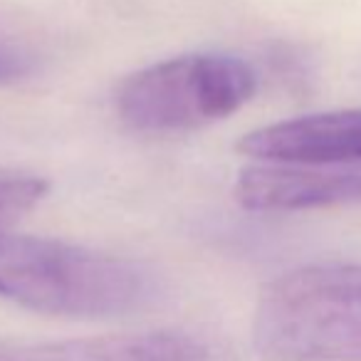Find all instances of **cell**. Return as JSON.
<instances>
[{
  "instance_id": "cell-4",
  "label": "cell",
  "mask_w": 361,
  "mask_h": 361,
  "mask_svg": "<svg viewBox=\"0 0 361 361\" xmlns=\"http://www.w3.org/2000/svg\"><path fill=\"white\" fill-rule=\"evenodd\" d=\"M238 151L262 164H361V109L322 111L247 131Z\"/></svg>"
},
{
  "instance_id": "cell-8",
  "label": "cell",
  "mask_w": 361,
  "mask_h": 361,
  "mask_svg": "<svg viewBox=\"0 0 361 361\" xmlns=\"http://www.w3.org/2000/svg\"><path fill=\"white\" fill-rule=\"evenodd\" d=\"M30 70V62L23 52H18L11 42L0 37V85L3 82H16L20 80L25 72Z\"/></svg>"
},
{
  "instance_id": "cell-3",
  "label": "cell",
  "mask_w": 361,
  "mask_h": 361,
  "mask_svg": "<svg viewBox=\"0 0 361 361\" xmlns=\"http://www.w3.org/2000/svg\"><path fill=\"white\" fill-rule=\"evenodd\" d=\"M257 92L245 60L193 52L161 60L129 75L116 90V114L144 134H180L218 124L240 111Z\"/></svg>"
},
{
  "instance_id": "cell-6",
  "label": "cell",
  "mask_w": 361,
  "mask_h": 361,
  "mask_svg": "<svg viewBox=\"0 0 361 361\" xmlns=\"http://www.w3.org/2000/svg\"><path fill=\"white\" fill-rule=\"evenodd\" d=\"M0 361H208L196 336L183 331H129L45 344L0 346Z\"/></svg>"
},
{
  "instance_id": "cell-7",
  "label": "cell",
  "mask_w": 361,
  "mask_h": 361,
  "mask_svg": "<svg viewBox=\"0 0 361 361\" xmlns=\"http://www.w3.org/2000/svg\"><path fill=\"white\" fill-rule=\"evenodd\" d=\"M50 191L42 176L27 171L0 169V228L16 223L20 216L30 213Z\"/></svg>"
},
{
  "instance_id": "cell-1",
  "label": "cell",
  "mask_w": 361,
  "mask_h": 361,
  "mask_svg": "<svg viewBox=\"0 0 361 361\" xmlns=\"http://www.w3.org/2000/svg\"><path fill=\"white\" fill-rule=\"evenodd\" d=\"M154 277L134 260L0 228V297L62 317H119L144 307Z\"/></svg>"
},
{
  "instance_id": "cell-5",
  "label": "cell",
  "mask_w": 361,
  "mask_h": 361,
  "mask_svg": "<svg viewBox=\"0 0 361 361\" xmlns=\"http://www.w3.org/2000/svg\"><path fill=\"white\" fill-rule=\"evenodd\" d=\"M235 201L247 211H312L361 203L359 166L252 164L235 180Z\"/></svg>"
},
{
  "instance_id": "cell-2",
  "label": "cell",
  "mask_w": 361,
  "mask_h": 361,
  "mask_svg": "<svg viewBox=\"0 0 361 361\" xmlns=\"http://www.w3.org/2000/svg\"><path fill=\"white\" fill-rule=\"evenodd\" d=\"M252 349L262 361H361V265H307L267 282Z\"/></svg>"
}]
</instances>
